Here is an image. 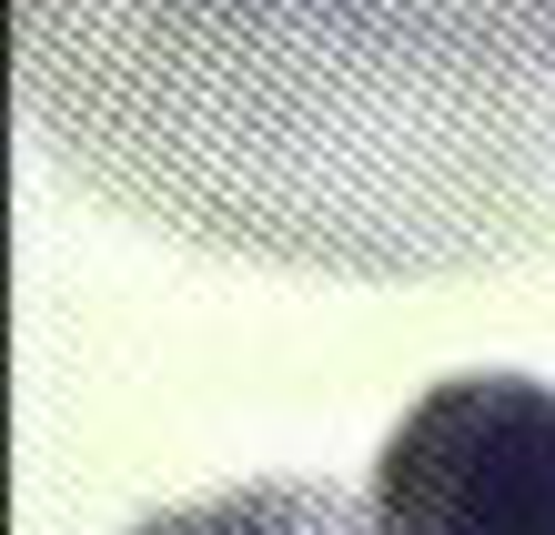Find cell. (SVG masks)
Masks as SVG:
<instances>
[{
	"label": "cell",
	"instance_id": "7a4b0ae2",
	"mask_svg": "<svg viewBox=\"0 0 555 535\" xmlns=\"http://www.w3.org/2000/svg\"><path fill=\"white\" fill-rule=\"evenodd\" d=\"M142 535H374V525L353 515L334 485H253V495H222V506L162 515Z\"/></svg>",
	"mask_w": 555,
	"mask_h": 535
},
{
	"label": "cell",
	"instance_id": "6da1fadb",
	"mask_svg": "<svg viewBox=\"0 0 555 535\" xmlns=\"http://www.w3.org/2000/svg\"><path fill=\"white\" fill-rule=\"evenodd\" d=\"M374 535H555V384H435L384 434Z\"/></svg>",
	"mask_w": 555,
	"mask_h": 535
}]
</instances>
